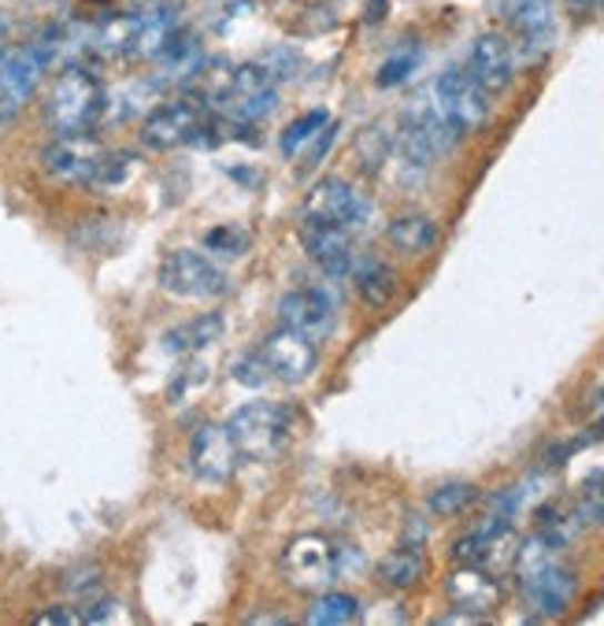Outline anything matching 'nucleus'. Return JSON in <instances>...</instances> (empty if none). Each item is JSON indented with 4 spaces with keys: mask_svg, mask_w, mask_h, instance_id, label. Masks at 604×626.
<instances>
[{
    "mask_svg": "<svg viewBox=\"0 0 604 626\" xmlns=\"http://www.w3.org/2000/svg\"><path fill=\"white\" fill-rule=\"evenodd\" d=\"M331 127V115L323 112V108H315V112H304V115H296L290 127H285V134H282V152L285 156H296L304 145H312L315 138H323V130Z\"/></svg>",
    "mask_w": 604,
    "mask_h": 626,
    "instance_id": "c85d7f7f",
    "label": "nucleus"
},
{
    "mask_svg": "<svg viewBox=\"0 0 604 626\" xmlns=\"http://www.w3.org/2000/svg\"><path fill=\"white\" fill-rule=\"evenodd\" d=\"M249 245H252L249 230H241L234 223H223L204 234V252L208 256H219V260H241L249 252Z\"/></svg>",
    "mask_w": 604,
    "mask_h": 626,
    "instance_id": "c756f323",
    "label": "nucleus"
},
{
    "mask_svg": "<svg viewBox=\"0 0 604 626\" xmlns=\"http://www.w3.org/2000/svg\"><path fill=\"white\" fill-rule=\"evenodd\" d=\"M356 619H360V600L353 593H338V589H323L320 597L312 600L309 615H304V623H312V626H345Z\"/></svg>",
    "mask_w": 604,
    "mask_h": 626,
    "instance_id": "bb28decb",
    "label": "nucleus"
},
{
    "mask_svg": "<svg viewBox=\"0 0 604 626\" xmlns=\"http://www.w3.org/2000/svg\"><path fill=\"white\" fill-rule=\"evenodd\" d=\"M304 219H315V223H331L342 226L349 234L368 226L371 219V201L356 190L353 182L345 179H323L315 182L309 196H304Z\"/></svg>",
    "mask_w": 604,
    "mask_h": 626,
    "instance_id": "9d476101",
    "label": "nucleus"
},
{
    "mask_svg": "<svg viewBox=\"0 0 604 626\" xmlns=\"http://www.w3.org/2000/svg\"><path fill=\"white\" fill-rule=\"evenodd\" d=\"M582 515L578 508H564V504H542L537 508V531L534 534H542L545 542H553L556 548H567L575 537L582 534Z\"/></svg>",
    "mask_w": 604,
    "mask_h": 626,
    "instance_id": "a878e982",
    "label": "nucleus"
},
{
    "mask_svg": "<svg viewBox=\"0 0 604 626\" xmlns=\"http://www.w3.org/2000/svg\"><path fill=\"white\" fill-rule=\"evenodd\" d=\"M423 575H426V553L415 542H401L397 548H390L379 564V582L386 589H415Z\"/></svg>",
    "mask_w": 604,
    "mask_h": 626,
    "instance_id": "393cba45",
    "label": "nucleus"
},
{
    "mask_svg": "<svg viewBox=\"0 0 604 626\" xmlns=\"http://www.w3.org/2000/svg\"><path fill=\"white\" fill-rule=\"evenodd\" d=\"M279 108V82L263 63H241L215 93V112L230 127H260Z\"/></svg>",
    "mask_w": 604,
    "mask_h": 626,
    "instance_id": "20e7f679",
    "label": "nucleus"
},
{
    "mask_svg": "<svg viewBox=\"0 0 604 626\" xmlns=\"http://www.w3.org/2000/svg\"><path fill=\"white\" fill-rule=\"evenodd\" d=\"M282 575L293 589H326L342 575V548L326 534H301L285 545Z\"/></svg>",
    "mask_w": 604,
    "mask_h": 626,
    "instance_id": "6e6552de",
    "label": "nucleus"
},
{
    "mask_svg": "<svg viewBox=\"0 0 604 626\" xmlns=\"http://www.w3.org/2000/svg\"><path fill=\"white\" fill-rule=\"evenodd\" d=\"M390 149H393V141H390V134H386V127H368V130H360V134H356V145H353L356 163H360V168H364L368 174H375L382 163H386Z\"/></svg>",
    "mask_w": 604,
    "mask_h": 626,
    "instance_id": "7c9ffc66",
    "label": "nucleus"
},
{
    "mask_svg": "<svg viewBox=\"0 0 604 626\" xmlns=\"http://www.w3.org/2000/svg\"><path fill=\"white\" fill-rule=\"evenodd\" d=\"M160 285L163 293L179 296V301H219L230 293V274L197 249H174L160 263Z\"/></svg>",
    "mask_w": 604,
    "mask_h": 626,
    "instance_id": "0eeeda50",
    "label": "nucleus"
},
{
    "mask_svg": "<svg viewBox=\"0 0 604 626\" xmlns=\"http://www.w3.org/2000/svg\"><path fill=\"white\" fill-rule=\"evenodd\" d=\"M296 238H301V249L309 252V260L326 274V279H349V271H353V263H356L353 234H349V230L304 219Z\"/></svg>",
    "mask_w": 604,
    "mask_h": 626,
    "instance_id": "a211bd4d",
    "label": "nucleus"
},
{
    "mask_svg": "<svg viewBox=\"0 0 604 626\" xmlns=\"http://www.w3.org/2000/svg\"><path fill=\"white\" fill-rule=\"evenodd\" d=\"M104 85L93 71L79 68H63L57 74L46 101V123L57 130V134H85L93 130L97 119L104 115Z\"/></svg>",
    "mask_w": 604,
    "mask_h": 626,
    "instance_id": "f03ea898",
    "label": "nucleus"
},
{
    "mask_svg": "<svg viewBox=\"0 0 604 626\" xmlns=\"http://www.w3.org/2000/svg\"><path fill=\"white\" fill-rule=\"evenodd\" d=\"M260 63L274 74V82H285V79H293V71H296V52L271 49L268 57H260Z\"/></svg>",
    "mask_w": 604,
    "mask_h": 626,
    "instance_id": "e433bc0d",
    "label": "nucleus"
},
{
    "mask_svg": "<svg viewBox=\"0 0 604 626\" xmlns=\"http://www.w3.org/2000/svg\"><path fill=\"white\" fill-rule=\"evenodd\" d=\"M208 130L212 127L204 119V104L179 97V101H163L160 108H152L145 127H141V141L149 149H179L208 134Z\"/></svg>",
    "mask_w": 604,
    "mask_h": 626,
    "instance_id": "f8f14e48",
    "label": "nucleus"
},
{
    "mask_svg": "<svg viewBox=\"0 0 604 626\" xmlns=\"http://www.w3.org/2000/svg\"><path fill=\"white\" fill-rule=\"evenodd\" d=\"M245 623H249V626H256V623H285V619H282V615H249Z\"/></svg>",
    "mask_w": 604,
    "mask_h": 626,
    "instance_id": "58836bf2",
    "label": "nucleus"
},
{
    "mask_svg": "<svg viewBox=\"0 0 604 626\" xmlns=\"http://www.w3.org/2000/svg\"><path fill=\"white\" fill-rule=\"evenodd\" d=\"M456 141H460V134L449 127V119L437 112L431 85H426L401 115V134H397L401 160L409 163L412 171H426L437 156H445Z\"/></svg>",
    "mask_w": 604,
    "mask_h": 626,
    "instance_id": "7ed1b4c3",
    "label": "nucleus"
},
{
    "mask_svg": "<svg viewBox=\"0 0 604 626\" xmlns=\"http://www.w3.org/2000/svg\"><path fill=\"white\" fill-rule=\"evenodd\" d=\"M575 508L582 515V523L604 526V471H590V475L582 478Z\"/></svg>",
    "mask_w": 604,
    "mask_h": 626,
    "instance_id": "2f4dec72",
    "label": "nucleus"
},
{
    "mask_svg": "<svg viewBox=\"0 0 604 626\" xmlns=\"http://www.w3.org/2000/svg\"><path fill=\"white\" fill-rule=\"evenodd\" d=\"M230 378H234L238 386H245V390H263L268 382H274L268 360H263L260 353H245L241 360H234V367H230Z\"/></svg>",
    "mask_w": 604,
    "mask_h": 626,
    "instance_id": "72a5a7b5",
    "label": "nucleus"
},
{
    "mask_svg": "<svg viewBox=\"0 0 604 626\" xmlns=\"http://www.w3.org/2000/svg\"><path fill=\"white\" fill-rule=\"evenodd\" d=\"M4 38H8V23L0 19V41H4Z\"/></svg>",
    "mask_w": 604,
    "mask_h": 626,
    "instance_id": "ea45409f",
    "label": "nucleus"
},
{
    "mask_svg": "<svg viewBox=\"0 0 604 626\" xmlns=\"http://www.w3.org/2000/svg\"><path fill=\"white\" fill-rule=\"evenodd\" d=\"M467 74L475 79L486 93H504L515 79V49L504 34H482L471 46Z\"/></svg>",
    "mask_w": 604,
    "mask_h": 626,
    "instance_id": "aec40b11",
    "label": "nucleus"
},
{
    "mask_svg": "<svg viewBox=\"0 0 604 626\" xmlns=\"http://www.w3.org/2000/svg\"><path fill=\"white\" fill-rule=\"evenodd\" d=\"M512 559H515V578H520L523 604L534 615L556 619V615H564L571 608V600L578 593V578L564 559V548H556L542 534H534L515 548Z\"/></svg>",
    "mask_w": 604,
    "mask_h": 626,
    "instance_id": "f257e3e1",
    "label": "nucleus"
},
{
    "mask_svg": "<svg viewBox=\"0 0 604 626\" xmlns=\"http://www.w3.org/2000/svg\"><path fill=\"white\" fill-rule=\"evenodd\" d=\"M504 16H509V23L526 57H542V52L553 49V38H556L553 0H509Z\"/></svg>",
    "mask_w": 604,
    "mask_h": 626,
    "instance_id": "412c9836",
    "label": "nucleus"
},
{
    "mask_svg": "<svg viewBox=\"0 0 604 626\" xmlns=\"http://www.w3.org/2000/svg\"><path fill=\"white\" fill-rule=\"evenodd\" d=\"M431 97H434L437 112L449 119V127H453L460 138L471 134V130H479L490 115V104H486L490 93L460 68L437 74V82L431 85Z\"/></svg>",
    "mask_w": 604,
    "mask_h": 626,
    "instance_id": "9b49d317",
    "label": "nucleus"
},
{
    "mask_svg": "<svg viewBox=\"0 0 604 626\" xmlns=\"http://www.w3.org/2000/svg\"><path fill=\"white\" fill-rule=\"evenodd\" d=\"M471 504H479V486H471V482H445V486H437L431 497H426V508H431V515H437V519H456Z\"/></svg>",
    "mask_w": 604,
    "mask_h": 626,
    "instance_id": "cd10ccee",
    "label": "nucleus"
},
{
    "mask_svg": "<svg viewBox=\"0 0 604 626\" xmlns=\"http://www.w3.org/2000/svg\"><path fill=\"white\" fill-rule=\"evenodd\" d=\"M63 589H68L74 600H97L104 589V578L97 567H82V571H71V575L63 578Z\"/></svg>",
    "mask_w": 604,
    "mask_h": 626,
    "instance_id": "f704fd0d",
    "label": "nucleus"
},
{
    "mask_svg": "<svg viewBox=\"0 0 604 626\" xmlns=\"http://www.w3.org/2000/svg\"><path fill=\"white\" fill-rule=\"evenodd\" d=\"M104 145L85 130V134H57V141L41 152V163L57 182L93 185V179L104 168Z\"/></svg>",
    "mask_w": 604,
    "mask_h": 626,
    "instance_id": "ddd939ff",
    "label": "nucleus"
},
{
    "mask_svg": "<svg viewBox=\"0 0 604 626\" xmlns=\"http://www.w3.org/2000/svg\"><path fill=\"white\" fill-rule=\"evenodd\" d=\"M38 626H74V623H82V612L79 608H52V612H41Z\"/></svg>",
    "mask_w": 604,
    "mask_h": 626,
    "instance_id": "4c0bfd02",
    "label": "nucleus"
},
{
    "mask_svg": "<svg viewBox=\"0 0 604 626\" xmlns=\"http://www.w3.org/2000/svg\"><path fill=\"white\" fill-rule=\"evenodd\" d=\"M420 60H423V52L420 46H409V49H397L393 57L382 63L379 74H375V82L382 85V90H393V85H401V82H409V74L420 68Z\"/></svg>",
    "mask_w": 604,
    "mask_h": 626,
    "instance_id": "473e14b6",
    "label": "nucleus"
},
{
    "mask_svg": "<svg viewBox=\"0 0 604 626\" xmlns=\"http://www.w3.org/2000/svg\"><path fill=\"white\" fill-rule=\"evenodd\" d=\"M52 63L57 60H52L49 41L0 46V123L23 112Z\"/></svg>",
    "mask_w": 604,
    "mask_h": 626,
    "instance_id": "39448f33",
    "label": "nucleus"
},
{
    "mask_svg": "<svg viewBox=\"0 0 604 626\" xmlns=\"http://www.w3.org/2000/svg\"><path fill=\"white\" fill-rule=\"evenodd\" d=\"M515 537H512V519L504 515H486L482 523H475L471 531L453 545V559L456 564H471V567H501L504 559L515 556Z\"/></svg>",
    "mask_w": 604,
    "mask_h": 626,
    "instance_id": "dca6fc26",
    "label": "nucleus"
},
{
    "mask_svg": "<svg viewBox=\"0 0 604 626\" xmlns=\"http://www.w3.org/2000/svg\"><path fill=\"white\" fill-rule=\"evenodd\" d=\"M386 241H390V249L401 252V256L420 260L437 245V223L423 212H404L397 219H390Z\"/></svg>",
    "mask_w": 604,
    "mask_h": 626,
    "instance_id": "4be33fe9",
    "label": "nucleus"
},
{
    "mask_svg": "<svg viewBox=\"0 0 604 626\" xmlns=\"http://www.w3.org/2000/svg\"><path fill=\"white\" fill-rule=\"evenodd\" d=\"M179 34H182V8L171 4V0H152V4L130 16L123 57L141 60V63L160 60Z\"/></svg>",
    "mask_w": 604,
    "mask_h": 626,
    "instance_id": "1a4fd4ad",
    "label": "nucleus"
},
{
    "mask_svg": "<svg viewBox=\"0 0 604 626\" xmlns=\"http://www.w3.org/2000/svg\"><path fill=\"white\" fill-rule=\"evenodd\" d=\"M279 320L290 331L304 334L309 342H326L338 323V304L326 290H315V285H304V290H290L279 301Z\"/></svg>",
    "mask_w": 604,
    "mask_h": 626,
    "instance_id": "2eb2a0df",
    "label": "nucleus"
},
{
    "mask_svg": "<svg viewBox=\"0 0 604 626\" xmlns=\"http://www.w3.org/2000/svg\"><path fill=\"white\" fill-rule=\"evenodd\" d=\"M349 279H353L360 301H364L368 307H386L393 296H397V271L379 256L356 260L353 271H349Z\"/></svg>",
    "mask_w": 604,
    "mask_h": 626,
    "instance_id": "5701e85b",
    "label": "nucleus"
},
{
    "mask_svg": "<svg viewBox=\"0 0 604 626\" xmlns=\"http://www.w3.org/2000/svg\"><path fill=\"white\" fill-rule=\"evenodd\" d=\"M226 431L234 437L241 460H260V464H268V460L279 456L285 442H290V415H285L282 404L249 401L230 415Z\"/></svg>",
    "mask_w": 604,
    "mask_h": 626,
    "instance_id": "423d86ee",
    "label": "nucleus"
},
{
    "mask_svg": "<svg viewBox=\"0 0 604 626\" xmlns=\"http://www.w3.org/2000/svg\"><path fill=\"white\" fill-rule=\"evenodd\" d=\"M238 464H241V453H238V445L226 426L204 423L201 431H193L190 471L197 482H204V486H226V482L234 478Z\"/></svg>",
    "mask_w": 604,
    "mask_h": 626,
    "instance_id": "4468645a",
    "label": "nucleus"
},
{
    "mask_svg": "<svg viewBox=\"0 0 604 626\" xmlns=\"http://www.w3.org/2000/svg\"><path fill=\"white\" fill-rule=\"evenodd\" d=\"M445 597L456 612L471 615V619H486V615L501 608L504 589H501V582L493 578V571L460 564L445 582Z\"/></svg>",
    "mask_w": 604,
    "mask_h": 626,
    "instance_id": "6ab92c4d",
    "label": "nucleus"
},
{
    "mask_svg": "<svg viewBox=\"0 0 604 626\" xmlns=\"http://www.w3.org/2000/svg\"><path fill=\"white\" fill-rule=\"evenodd\" d=\"M208 378H212V371H208V364H190V367H182L179 375H174L171 382V401H190L197 390H204L208 386Z\"/></svg>",
    "mask_w": 604,
    "mask_h": 626,
    "instance_id": "c9c22d12",
    "label": "nucleus"
},
{
    "mask_svg": "<svg viewBox=\"0 0 604 626\" xmlns=\"http://www.w3.org/2000/svg\"><path fill=\"white\" fill-rule=\"evenodd\" d=\"M260 356L268 360L274 382H285V386H301L304 378L315 371V342H309L304 334L290 331V326H279L263 337Z\"/></svg>",
    "mask_w": 604,
    "mask_h": 626,
    "instance_id": "f3484780",
    "label": "nucleus"
},
{
    "mask_svg": "<svg viewBox=\"0 0 604 626\" xmlns=\"http://www.w3.org/2000/svg\"><path fill=\"white\" fill-rule=\"evenodd\" d=\"M226 334V320L219 312H208V315H197V320L174 326V331L163 337V349L174 356H197L204 353L208 345L223 342Z\"/></svg>",
    "mask_w": 604,
    "mask_h": 626,
    "instance_id": "b1692460",
    "label": "nucleus"
}]
</instances>
